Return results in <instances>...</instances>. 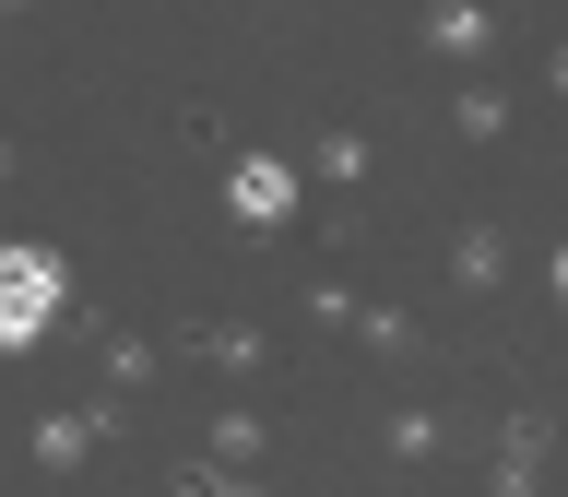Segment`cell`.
I'll list each match as a JSON object with an SVG mask.
<instances>
[{
  "mask_svg": "<svg viewBox=\"0 0 568 497\" xmlns=\"http://www.w3.org/2000/svg\"><path fill=\"white\" fill-rule=\"evenodd\" d=\"M60 320V261L48 248H0V344H36Z\"/></svg>",
  "mask_w": 568,
  "mask_h": 497,
  "instance_id": "obj_1",
  "label": "cell"
},
{
  "mask_svg": "<svg viewBox=\"0 0 568 497\" xmlns=\"http://www.w3.org/2000/svg\"><path fill=\"white\" fill-rule=\"evenodd\" d=\"M284 202H296V178H284L273 154H248V166H237V213H248V225H273Z\"/></svg>",
  "mask_w": 568,
  "mask_h": 497,
  "instance_id": "obj_2",
  "label": "cell"
},
{
  "mask_svg": "<svg viewBox=\"0 0 568 497\" xmlns=\"http://www.w3.org/2000/svg\"><path fill=\"white\" fill-rule=\"evenodd\" d=\"M557 284H568V261H557Z\"/></svg>",
  "mask_w": 568,
  "mask_h": 497,
  "instance_id": "obj_3",
  "label": "cell"
}]
</instances>
